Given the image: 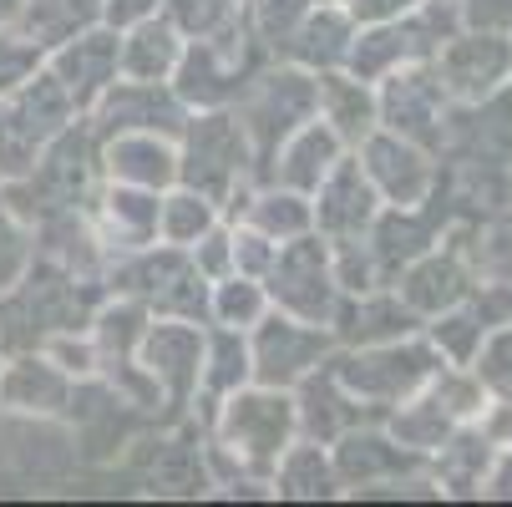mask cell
I'll use <instances>...</instances> for the list:
<instances>
[{
	"label": "cell",
	"instance_id": "3957f363",
	"mask_svg": "<svg viewBox=\"0 0 512 507\" xmlns=\"http://www.w3.org/2000/svg\"><path fill=\"white\" fill-rule=\"evenodd\" d=\"M234 102H239V122L249 132V148H254V173L269 178V158L279 153V142L300 122L315 117V77L305 66L259 71V77L244 82V92Z\"/></svg>",
	"mask_w": 512,
	"mask_h": 507
},
{
	"label": "cell",
	"instance_id": "52a82bcc",
	"mask_svg": "<svg viewBox=\"0 0 512 507\" xmlns=\"http://www.w3.org/2000/svg\"><path fill=\"white\" fill-rule=\"evenodd\" d=\"M436 82L457 102H482L492 97L507 71H512V41L497 31H467V36H447V46L436 51Z\"/></svg>",
	"mask_w": 512,
	"mask_h": 507
},
{
	"label": "cell",
	"instance_id": "f1b7e54d",
	"mask_svg": "<svg viewBox=\"0 0 512 507\" xmlns=\"http://www.w3.org/2000/svg\"><path fill=\"white\" fill-rule=\"evenodd\" d=\"M208 315L229 330H249L269 315V295H264V279L249 274H224L208 289Z\"/></svg>",
	"mask_w": 512,
	"mask_h": 507
},
{
	"label": "cell",
	"instance_id": "8992f818",
	"mask_svg": "<svg viewBox=\"0 0 512 507\" xmlns=\"http://www.w3.org/2000/svg\"><path fill=\"white\" fill-rule=\"evenodd\" d=\"M254 330V345H249V376L259 386H295L300 376H310L320 360L330 355V335L325 325H310V320H295V315H264Z\"/></svg>",
	"mask_w": 512,
	"mask_h": 507
},
{
	"label": "cell",
	"instance_id": "ac0fdd59",
	"mask_svg": "<svg viewBox=\"0 0 512 507\" xmlns=\"http://www.w3.org/2000/svg\"><path fill=\"white\" fill-rule=\"evenodd\" d=\"M472 295V274L457 254H421L406 264V279H401V300L416 310V315H442V310H457L462 300Z\"/></svg>",
	"mask_w": 512,
	"mask_h": 507
},
{
	"label": "cell",
	"instance_id": "ab89813d",
	"mask_svg": "<svg viewBox=\"0 0 512 507\" xmlns=\"http://www.w3.org/2000/svg\"><path fill=\"white\" fill-rule=\"evenodd\" d=\"M492 492H497V497H512V452L502 457V467H497V477H492Z\"/></svg>",
	"mask_w": 512,
	"mask_h": 507
},
{
	"label": "cell",
	"instance_id": "9a60e30c",
	"mask_svg": "<svg viewBox=\"0 0 512 507\" xmlns=\"http://www.w3.org/2000/svg\"><path fill=\"white\" fill-rule=\"evenodd\" d=\"M315 117L330 122L335 137H340V142H355V148H360V142L376 132V122H381L376 92L365 87L360 77H340L335 66L315 77Z\"/></svg>",
	"mask_w": 512,
	"mask_h": 507
},
{
	"label": "cell",
	"instance_id": "44dd1931",
	"mask_svg": "<svg viewBox=\"0 0 512 507\" xmlns=\"http://www.w3.org/2000/svg\"><path fill=\"white\" fill-rule=\"evenodd\" d=\"M350 41H355V16L320 6V11H305L295 36L284 41V56L295 66H305V71H330V66H345Z\"/></svg>",
	"mask_w": 512,
	"mask_h": 507
},
{
	"label": "cell",
	"instance_id": "2e32d148",
	"mask_svg": "<svg viewBox=\"0 0 512 507\" xmlns=\"http://www.w3.org/2000/svg\"><path fill=\"white\" fill-rule=\"evenodd\" d=\"M107 122L117 132H183L188 112L178 92H163V82H117L102 92Z\"/></svg>",
	"mask_w": 512,
	"mask_h": 507
},
{
	"label": "cell",
	"instance_id": "d6986e66",
	"mask_svg": "<svg viewBox=\"0 0 512 507\" xmlns=\"http://www.w3.org/2000/svg\"><path fill=\"white\" fill-rule=\"evenodd\" d=\"M178 56H183V36L173 21H158V16L137 21L127 41H117V71L127 82H168Z\"/></svg>",
	"mask_w": 512,
	"mask_h": 507
},
{
	"label": "cell",
	"instance_id": "f35d334b",
	"mask_svg": "<svg viewBox=\"0 0 512 507\" xmlns=\"http://www.w3.org/2000/svg\"><path fill=\"white\" fill-rule=\"evenodd\" d=\"M411 6H421V0H350V16L355 21H391Z\"/></svg>",
	"mask_w": 512,
	"mask_h": 507
},
{
	"label": "cell",
	"instance_id": "8d00e7d4",
	"mask_svg": "<svg viewBox=\"0 0 512 507\" xmlns=\"http://www.w3.org/2000/svg\"><path fill=\"white\" fill-rule=\"evenodd\" d=\"M457 16L472 31H497V26H512V0H457Z\"/></svg>",
	"mask_w": 512,
	"mask_h": 507
},
{
	"label": "cell",
	"instance_id": "603a6c76",
	"mask_svg": "<svg viewBox=\"0 0 512 507\" xmlns=\"http://www.w3.org/2000/svg\"><path fill=\"white\" fill-rule=\"evenodd\" d=\"M340 320V340H401L411 325H416V310L401 300V295H381V289H371V295H350V305L335 310Z\"/></svg>",
	"mask_w": 512,
	"mask_h": 507
},
{
	"label": "cell",
	"instance_id": "7402d4cb",
	"mask_svg": "<svg viewBox=\"0 0 512 507\" xmlns=\"http://www.w3.org/2000/svg\"><path fill=\"white\" fill-rule=\"evenodd\" d=\"M61 87L71 97V107H87L97 102L112 82H117V41L107 31H92L82 41H71V51L61 56Z\"/></svg>",
	"mask_w": 512,
	"mask_h": 507
},
{
	"label": "cell",
	"instance_id": "8fae6325",
	"mask_svg": "<svg viewBox=\"0 0 512 507\" xmlns=\"http://www.w3.org/2000/svg\"><path fill=\"white\" fill-rule=\"evenodd\" d=\"M365 148V178L376 183V193L386 198V203H396V208H411V203H421L431 188H436V168H431V158L416 148L411 137H396V132H371L360 142Z\"/></svg>",
	"mask_w": 512,
	"mask_h": 507
},
{
	"label": "cell",
	"instance_id": "ba28073f",
	"mask_svg": "<svg viewBox=\"0 0 512 507\" xmlns=\"http://www.w3.org/2000/svg\"><path fill=\"white\" fill-rule=\"evenodd\" d=\"M376 112L386 122V132L442 148V117H447V92L436 82V71H386V92L376 97Z\"/></svg>",
	"mask_w": 512,
	"mask_h": 507
},
{
	"label": "cell",
	"instance_id": "4316f807",
	"mask_svg": "<svg viewBox=\"0 0 512 507\" xmlns=\"http://www.w3.org/2000/svg\"><path fill=\"white\" fill-rule=\"evenodd\" d=\"M213 224H218V203H208L193 188H178V193L158 198V239L173 244V249H193Z\"/></svg>",
	"mask_w": 512,
	"mask_h": 507
},
{
	"label": "cell",
	"instance_id": "9c48e42d",
	"mask_svg": "<svg viewBox=\"0 0 512 507\" xmlns=\"http://www.w3.org/2000/svg\"><path fill=\"white\" fill-rule=\"evenodd\" d=\"M137 360L173 406H188V396L198 391V376H203V330L178 315L168 325H148L137 340Z\"/></svg>",
	"mask_w": 512,
	"mask_h": 507
},
{
	"label": "cell",
	"instance_id": "4dcf8cb0",
	"mask_svg": "<svg viewBox=\"0 0 512 507\" xmlns=\"http://www.w3.org/2000/svg\"><path fill=\"white\" fill-rule=\"evenodd\" d=\"M168 21L178 26V36H218L244 21V0H168Z\"/></svg>",
	"mask_w": 512,
	"mask_h": 507
},
{
	"label": "cell",
	"instance_id": "d590c367",
	"mask_svg": "<svg viewBox=\"0 0 512 507\" xmlns=\"http://www.w3.org/2000/svg\"><path fill=\"white\" fill-rule=\"evenodd\" d=\"M234 239V274H249V279H264L269 274V264H274V239H264L259 229H239V234H229Z\"/></svg>",
	"mask_w": 512,
	"mask_h": 507
},
{
	"label": "cell",
	"instance_id": "277c9868",
	"mask_svg": "<svg viewBox=\"0 0 512 507\" xmlns=\"http://www.w3.org/2000/svg\"><path fill=\"white\" fill-rule=\"evenodd\" d=\"M335 381L355 396V401H376V406H401L411 401L436 371H442V350L431 340H386L365 355H340L330 360Z\"/></svg>",
	"mask_w": 512,
	"mask_h": 507
},
{
	"label": "cell",
	"instance_id": "30bf717a",
	"mask_svg": "<svg viewBox=\"0 0 512 507\" xmlns=\"http://www.w3.org/2000/svg\"><path fill=\"white\" fill-rule=\"evenodd\" d=\"M315 193H320V203H315V229H320L330 244H340V239H365L371 219L381 213V193H376L371 178H365L360 158H355V163L340 158Z\"/></svg>",
	"mask_w": 512,
	"mask_h": 507
},
{
	"label": "cell",
	"instance_id": "5bb4252c",
	"mask_svg": "<svg viewBox=\"0 0 512 507\" xmlns=\"http://www.w3.org/2000/svg\"><path fill=\"white\" fill-rule=\"evenodd\" d=\"M335 482L340 487H376V482H401V472H411L421 462V452L401 447L396 437H381V431H340L335 437Z\"/></svg>",
	"mask_w": 512,
	"mask_h": 507
},
{
	"label": "cell",
	"instance_id": "f546056e",
	"mask_svg": "<svg viewBox=\"0 0 512 507\" xmlns=\"http://www.w3.org/2000/svg\"><path fill=\"white\" fill-rule=\"evenodd\" d=\"M452 426H457V416L442 406V396L431 391L426 401H411L406 411L391 416V437L401 447H411V452H436V447H447Z\"/></svg>",
	"mask_w": 512,
	"mask_h": 507
},
{
	"label": "cell",
	"instance_id": "d4e9b609",
	"mask_svg": "<svg viewBox=\"0 0 512 507\" xmlns=\"http://www.w3.org/2000/svg\"><path fill=\"white\" fill-rule=\"evenodd\" d=\"M107 229H112L117 254H132V249L158 244V193H153V188L117 183V188L107 193Z\"/></svg>",
	"mask_w": 512,
	"mask_h": 507
},
{
	"label": "cell",
	"instance_id": "7a4b0ae2",
	"mask_svg": "<svg viewBox=\"0 0 512 507\" xmlns=\"http://www.w3.org/2000/svg\"><path fill=\"white\" fill-rule=\"evenodd\" d=\"M254 173V148L239 117L203 112L183 122V153H178V183L203 193L208 203H229L239 183Z\"/></svg>",
	"mask_w": 512,
	"mask_h": 507
},
{
	"label": "cell",
	"instance_id": "5b68a950",
	"mask_svg": "<svg viewBox=\"0 0 512 507\" xmlns=\"http://www.w3.org/2000/svg\"><path fill=\"white\" fill-rule=\"evenodd\" d=\"M264 295L295 320L310 325H330L340 310V284H335V264H330V244H320L315 234L289 239L284 249H274V264L264 274Z\"/></svg>",
	"mask_w": 512,
	"mask_h": 507
},
{
	"label": "cell",
	"instance_id": "7c38bea8",
	"mask_svg": "<svg viewBox=\"0 0 512 507\" xmlns=\"http://www.w3.org/2000/svg\"><path fill=\"white\" fill-rule=\"evenodd\" d=\"M431 203H436V208H426V213H416V203H411V208H396V203H391L386 213H376V219H371V229H365L371 239H365V244H371V259H376V269H381V284L396 279L411 259H421V254L431 249V239H436V224H447L452 203H447L442 193H436Z\"/></svg>",
	"mask_w": 512,
	"mask_h": 507
},
{
	"label": "cell",
	"instance_id": "d6a6232c",
	"mask_svg": "<svg viewBox=\"0 0 512 507\" xmlns=\"http://www.w3.org/2000/svg\"><path fill=\"white\" fill-rule=\"evenodd\" d=\"M447 315V310H442ZM482 335H487V325L477 320V310L472 315H447L442 325L431 330V345L442 350V355H452L457 366H467V360L477 355V345H482Z\"/></svg>",
	"mask_w": 512,
	"mask_h": 507
},
{
	"label": "cell",
	"instance_id": "83f0119b",
	"mask_svg": "<svg viewBox=\"0 0 512 507\" xmlns=\"http://www.w3.org/2000/svg\"><path fill=\"white\" fill-rule=\"evenodd\" d=\"M340 482H335V462L320 452V442L310 447H289L274 467V492L279 497H330Z\"/></svg>",
	"mask_w": 512,
	"mask_h": 507
},
{
	"label": "cell",
	"instance_id": "cb8c5ba5",
	"mask_svg": "<svg viewBox=\"0 0 512 507\" xmlns=\"http://www.w3.org/2000/svg\"><path fill=\"white\" fill-rule=\"evenodd\" d=\"M244 219H249V229H259L264 239L289 244V239H300V234L315 229V203H310V193H295V188L274 183V188L244 198Z\"/></svg>",
	"mask_w": 512,
	"mask_h": 507
},
{
	"label": "cell",
	"instance_id": "ffe728a7",
	"mask_svg": "<svg viewBox=\"0 0 512 507\" xmlns=\"http://www.w3.org/2000/svg\"><path fill=\"white\" fill-rule=\"evenodd\" d=\"M107 173L117 183L132 188H173L178 183V153L158 132H117V142L107 148Z\"/></svg>",
	"mask_w": 512,
	"mask_h": 507
},
{
	"label": "cell",
	"instance_id": "484cf974",
	"mask_svg": "<svg viewBox=\"0 0 512 507\" xmlns=\"http://www.w3.org/2000/svg\"><path fill=\"white\" fill-rule=\"evenodd\" d=\"M249 340H244V330H213V335H203V376H198V386L203 391H213V396H229V391H239L244 381H249Z\"/></svg>",
	"mask_w": 512,
	"mask_h": 507
},
{
	"label": "cell",
	"instance_id": "1f68e13d",
	"mask_svg": "<svg viewBox=\"0 0 512 507\" xmlns=\"http://www.w3.org/2000/svg\"><path fill=\"white\" fill-rule=\"evenodd\" d=\"M305 11H310V0H249L244 21H249V31L259 36V46L284 51V41L295 36V26L305 21Z\"/></svg>",
	"mask_w": 512,
	"mask_h": 507
},
{
	"label": "cell",
	"instance_id": "74e56055",
	"mask_svg": "<svg viewBox=\"0 0 512 507\" xmlns=\"http://www.w3.org/2000/svg\"><path fill=\"white\" fill-rule=\"evenodd\" d=\"M158 6H163V0H102V21L117 26V31H132L137 21L158 16Z\"/></svg>",
	"mask_w": 512,
	"mask_h": 507
},
{
	"label": "cell",
	"instance_id": "4fadbf2b",
	"mask_svg": "<svg viewBox=\"0 0 512 507\" xmlns=\"http://www.w3.org/2000/svg\"><path fill=\"white\" fill-rule=\"evenodd\" d=\"M340 158H345V142L335 137V127L310 117V122H300L279 142V153L269 158V178L284 183V188H295V193H315Z\"/></svg>",
	"mask_w": 512,
	"mask_h": 507
},
{
	"label": "cell",
	"instance_id": "836d02e7",
	"mask_svg": "<svg viewBox=\"0 0 512 507\" xmlns=\"http://www.w3.org/2000/svg\"><path fill=\"white\" fill-rule=\"evenodd\" d=\"M497 335L487 340V350H482V366H477V376L492 386V391H502L507 401H512V320H502V325H492Z\"/></svg>",
	"mask_w": 512,
	"mask_h": 507
},
{
	"label": "cell",
	"instance_id": "6da1fadb",
	"mask_svg": "<svg viewBox=\"0 0 512 507\" xmlns=\"http://www.w3.org/2000/svg\"><path fill=\"white\" fill-rule=\"evenodd\" d=\"M295 401L284 396V386H254V391H229L224 416H218V452H229L239 472H274L279 457L295 447Z\"/></svg>",
	"mask_w": 512,
	"mask_h": 507
},
{
	"label": "cell",
	"instance_id": "e575fe53",
	"mask_svg": "<svg viewBox=\"0 0 512 507\" xmlns=\"http://www.w3.org/2000/svg\"><path fill=\"white\" fill-rule=\"evenodd\" d=\"M188 259L198 264V274H203V279H224V274H234V239L213 224V229L193 244V254H188Z\"/></svg>",
	"mask_w": 512,
	"mask_h": 507
},
{
	"label": "cell",
	"instance_id": "e0dca14e",
	"mask_svg": "<svg viewBox=\"0 0 512 507\" xmlns=\"http://www.w3.org/2000/svg\"><path fill=\"white\" fill-rule=\"evenodd\" d=\"M365 416V406L335 381L330 360L315 366L310 376H300V401H295V421L310 431V442H335L340 431H350Z\"/></svg>",
	"mask_w": 512,
	"mask_h": 507
}]
</instances>
